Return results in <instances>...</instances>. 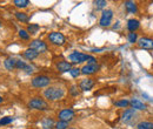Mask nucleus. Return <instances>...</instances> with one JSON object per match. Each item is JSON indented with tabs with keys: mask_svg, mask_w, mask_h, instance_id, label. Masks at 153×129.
<instances>
[{
	"mask_svg": "<svg viewBox=\"0 0 153 129\" xmlns=\"http://www.w3.org/2000/svg\"><path fill=\"white\" fill-rule=\"evenodd\" d=\"M57 69L61 73H66L72 69V65L71 62H67V61H60L57 63Z\"/></svg>",
	"mask_w": 153,
	"mask_h": 129,
	"instance_id": "nucleus-13",
	"label": "nucleus"
},
{
	"mask_svg": "<svg viewBox=\"0 0 153 129\" xmlns=\"http://www.w3.org/2000/svg\"><path fill=\"white\" fill-rule=\"evenodd\" d=\"M14 5L19 8H24V7H27V5H30V1L28 0H14L13 1Z\"/></svg>",
	"mask_w": 153,
	"mask_h": 129,
	"instance_id": "nucleus-23",
	"label": "nucleus"
},
{
	"mask_svg": "<svg viewBox=\"0 0 153 129\" xmlns=\"http://www.w3.org/2000/svg\"><path fill=\"white\" fill-rule=\"evenodd\" d=\"M80 73H81V69H79V68H72L70 71V74H71L72 77H78L80 75Z\"/></svg>",
	"mask_w": 153,
	"mask_h": 129,
	"instance_id": "nucleus-30",
	"label": "nucleus"
},
{
	"mask_svg": "<svg viewBox=\"0 0 153 129\" xmlns=\"http://www.w3.org/2000/svg\"><path fill=\"white\" fill-rule=\"evenodd\" d=\"M37 56H38V53L34 52V51H32V49H30V48L24 52V57L27 59V60H31V61H32V60H34Z\"/></svg>",
	"mask_w": 153,
	"mask_h": 129,
	"instance_id": "nucleus-19",
	"label": "nucleus"
},
{
	"mask_svg": "<svg viewBox=\"0 0 153 129\" xmlns=\"http://www.w3.org/2000/svg\"><path fill=\"white\" fill-rule=\"evenodd\" d=\"M70 94L72 95V96H78L79 95V91H78V86L76 85H73L71 88H70Z\"/></svg>",
	"mask_w": 153,
	"mask_h": 129,
	"instance_id": "nucleus-31",
	"label": "nucleus"
},
{
	"mask_svg": "<svg viewBox=\"0 0 153 129\" xmlns=\"http://www.w3.org/2000/svg\"><path fill=\"white\" fill-rule=\"evenodd\" d=\"M125 8L130 13H137L138 12V6L134 1H126L125 2Z\"/></svg>",
	"mask_w": 153,
	"mask_h": 129,
	"instance_id": "nucleus-17",
	"label": "nucleus"
},
{
	"mask_svg": "<svg viewBox=\"0 0 153 129\" xmlns=\"http://www.w3.org/2000/svg\"><path fill=\"white\" fill-rule=\"evenodd\" d=\"M114 105L117 107H123V108H126V107H128L130 106V101H127V100H120V101H115Z\"/></svg>",
	"mask_w": 153,
	"mask_h": 129,
	"instance_id": "nucleus-24",
	"label": "nucleus"
},
{
	"mask_svg": "<svg viewBox=\"0 0 153 129\" xmlns=\"http://www.w3.org/2000/svg\"><path fill=\"white\" fill-rule=\"evenodd\" d=\"M134 115H135V109H133V108H128V109H126V111L123 113V115H121V120H123V122L128 123V122L134 117Z\"/></svg>",
	"mask_w": 153,
	"mask_h": 129,
	"instance_id": "nucleus-12",
	"label": "nucleus"
},
{
	"mask_svg": "<svg viewBox=\"0 0 153 129\" xmlns=\"http://www.w3.org/2000/svg\"><path fill=\"white\" fill-rule=\"evenodd\" d=\"M130 105L132 106L133 109H139V111L146 109V105H144V103H143L140 100H138V99H132V100L130 101Z\"/></svg>",
	"mask_w": 153,
	"mask_h": 129,
	"instance_id": "nucleus-15",
	"label": "nucleus"
},
{
	"mask_svg": "<svg viewBox=\"0 0 153 129\" xmlns=\"http://www.w3.org/2000/svg\"><path fill=\"white\" fill-rule=\"evenodd\" d=\"M51 83V79L46 75H38L36 77H33L32 80V86L33 87H37V88H42V87H46Z\"/></svg>",
	"mask_w": 153,
	"mask_h": 129,
	"instance_id": "nucleus-3",
	"label": "nucleus"
},
{
	"mask_svg": "<svg viewBox=\"0 0 153 129\" xmlns=\"http://www.w3.org/2000/svg\"><path fill=\"white\" fill-rule=\"evenodd\" d=\"M86 59H87V54H82L80 52H73L70 55V60L73 63H81V62L86 61Z\"/></svg>",
	"mask_w": 153,
	"mask_h": 129,
	"instance_id": "nucleus-11",
	"label": "nucleus"
},
{
	"mask_svg": "<svg viewBox=\"0 0 153 129\" xmlns=\"http://www.w3.org/2000/svg\"><path fill=\"white\" fill-rule=\"evenodd\" d=\"M48 39L50 41L53 43V45H57V46H61L65 43V37L59 33V32H52L48 34Z\"/></svg>",
	"mask_w": 153,
	"mask_h": 129,
	"instance_id": "nucleus-7",
	"label": "nucleus"
},
{
	"mask_svg": "<svg viewBox=\"0 0 153 129\" xmlns=\"http://www.w3.org/2000/svg\"><path fill=\"white\" fill-rule=\"evenodd\" d=\"M41 127H42V129H53L54 127H56V123H54V121H53L52 119L46 117V119L42 120V122H41Z\"/></svg>",
	"mask_w": 153,
	"mask_h": 129,
	"instance_id": "nucleus-16",
	"label": "nucleus"
},
{
	"mask_svg": "<svg viewBox=\"0 0 153 129\" xmlns=\"http://www.w3.org/2000/svg\"><path fill=\"white\" fill-rule=\"evenodd\" d=\"M39 29H40V27H39V25H37V24H31V25H28V27H27L28 34H37Z\"/></svg>",
	"mask_w": 153,
	"mask_h": 129,
	"instance_id": "nucleus-21",
	"label": "nucleus"
},
{
	"mask_svg": "<svg viewBox=\"0 0 153 129\" xmlns=\"http://www.w3.org/2000/svg\"><path fill=\"white\" fill-rule=\"evenodd\" d=\"M16 18L18 19L19 21H21V22H27L30 20L28 15L26 13H24V12H16Z\"/></svg>",
	"mask_w": 153,
	"mask_h": 129,
	"instance_id": "nucleus-22",
	"label": "nucleus"
},
{
	"mask_svg": "<svg viewBox=\"0 0 153 129\" xmlns=\"http://www.w3.org/2000/svg\"><path fill=\"white\" fill-rule=\"evenodd\" d=\"M93 86H94V81H93L92 79H84V80H81L80 83H79V88H80L81 91H84V92L91 91V89L93 88Z\"/></svg>",
	"mask_w": 153,
	"mask_h": 129,
	"instance_id": "nucleus-10",
	"label": "nucleus"
},
{
	"mask_svg": "<svg viewBox=\"0 0 153 129\" xmlns=\"http://www.w3.org/2000/svg\"><path fill=\"white\" fill-rule=\"evenodd\" d=\"M13 122V117L11 116H6V117H2L0 120V126H5V125H10Z\"/></svg>",
	"mask_w": 153,
	"mask_h": 129,
	"instance_id": "nucleus-26",
	"label": "nucleus"
},
{
	"mask_svg": "<svg viewBox=\"0 0 153 129\" xmlns=\"http://www.w3.org/2000/svg\"><path fill=\"white\" fill-rule=\"evenodd\" d=\"M19 37L21 38V39H24V40H28V39H30V34H28V32H27L26 29H20Z\"/></svg>",
	"mask_w": 153,
	"mask_h": 129,
	"instance_id": "nucleus-28",
	"label": "nucleus"
},
{
	"mask_svg": "<svg viewBox=\"0 0 153 129\" xmlns=\"http://www.w3.org/2000/svg\"><path fill=\"white\" fill-rule=\"evenodd\" d=\"M112 18H113V11L112 10H105L101 14V18H100V26L102 27H107L111 25V21H112Z\"/></svg>",
	"mask_w": 153,
	"mask_h": 129,
	"instance_id": "nucleus-4",
	"label": "nucleus"
},
{
	"mask_svg": "<svg viewBox=\"0 0 153 129\" xmlns=\"http://www.w3.org/2000/svg\"><path fill=\"white\" fill-rule=\"evenodd\" d=\"M99 71V66L98 63H87L81 68V74L84 75H91L94 74Z\"/></svg>",
	"mask_w": 153,
	"mask_h": 129,
	"instance_id": "nucleus-9",
	"label": "nucleus"
},
{
	"mask_svg": "<svg viewBox=\"0 0 153 129\" xmlns=\"http://www.w3.org/2000/svg\"><path fill=\"white\" fill-rule=\"evenodd\" d=\"M65 95V91L61 88V87H58V86H52V87H48L44 91V96L48 100V101H57L60 100L62 96Z\"/></svg>",
	"mask_w": 153,
	"mask_h": 129,
	"instance_id": "nucleus-1",
	"label": "nucleus"
},
{
	"mask_svg": "<svg viewBox=\"0 0 153 129\" xmlns=\"http://www.w3.org/2000/svg\"><path fill=\"white\" fill-rule=\"evenodd\" d=\"M74 117V111L72 109H62V111L59 113V120L60 121H66V122H70L71 120H73Z\"/></svg>",
	"mask_w": 153,
	"mask_h": 129,
	"instance_id": "nucleus-8",
	"label": "nucleus"
},
{
	"mask_svg": "<svg viewBox=\"0 0 153 129\" xmlns=\"http://www.w3.org/2000/svg\"><path fill=\"white\" fill-rule=\"evenodd\" d=\"M137 45L139 48L141 49H146V51H152L153 49V39L151 38H140L137 41Z\"/></svg>",
	"mask_w": 153,
	"mask_h": 129,
	"instance_id": "nucleus-6",
	"label": "nucleus"
},
{
	"mask_svg": "<svg viewBox=\"0 0 153 129\" xmlns=\"http://www.w3.org/2000/svg\"><path fill=\"white\" fill-rule=\"evenodd\" d=\"M30 49L37 52L39 54V53L46 52V51H47V46H46V43H45L44 41H41V40H33V41L30 43Z\"/></svg>",
	"mask_w": 153,
	"mask_h": 129,
	"instance_id": "nucleus-5",
	"label": "nucleus"
},
{
	"mask_svg": "<svg viewBox=\"0 0 153 129\" xmlns=\"http://www.w3.org/2000/svg\"><path fill=\"white\" fill-rule=\"evenodd\" d=\"M26 66H27V65H26L24 61H21V60H17V65H16V68H18V69H21V71H25Z\"/></svg>",
	"mask_w": 153,
	"mask_h": 129,
	"instance_id": "nucleus-29",
	"label": "nucleus"
},
{
	"mask_svg": "<svg viewBox=\"0 0 153 129\" xmlns=\"http://www.w3.org/2000/svg\"><path fill=\"white\" fill-rule=\"evenodd\" d=\"M127 39H128V42L134 43V42H137V41H138V35H137V33H135V32H134V33H128Z\"/></svg>",
	"mask_w": 153,
	"mask_h": 129,
	"instance_id": "nucleus-27",
	"label": "nucleus"
},
{
	"mask_svg": "<svg viewBox=\"0 0 153 129\" xmlns=\"http://www.w3.org/2000/svg\"><path fill=\"white\" fill-rule=\"evenodd\" d=\"M94 5L97 6V8H102L107 5V2L105 0H98V1H94Z\"/></svg>",
	"mask_w": 153,
	"mask_h": 129,
	"instance_id": "nucleus-32",
	"label": "nucleus"
},
{
	"mask_svg": "<svg viewBox=\"0 0 153 129\" xmlns=\"http://www.w3.org/2000/svg\"><path fill=\"white\" fill-rule=\"evenodd\" d=\"M139 26H140V22H139V20H137V19H130V20L127 21V29H128L131 33H134V32L139 28Z\"/></svg>",
	"mask_w": 153,
	"mask_h": 129,
	"instance_id": "nucleus-14",
	"label": "nucleus"
},
{
	"mask_svg": "<svg viewBox=\"0 0 153 129\" xmlns=\"http://www.w3.org/2000/svg\"><path fill=\"white\" fill-rule=\"evenodd\" d=\"M4 65H5V67H6L8 71H12V69L16 68L17 60H14V59H12V57H8V59H6V60L4 61Z\"/></svg>",
	"mask_w": 153,
	"mask_h": 129,
	"instance_id": "nucleus-18",
	"label": "nucleus"
},
{
	"mask_svg": "<svg viewBox=\"0 0 153 129\" xmlns=\"http://www.w3.org/2000/svg\"><path fill=\"white\" fill-rule=\"evenodd\" d=\"M56 129H67L68 128V122H66V121H58L57 123H56Z\"/></svg>",
	"mask_w": 153,
	"mask_h": 129,
	"instance_id": "nucleus-25",
	"label": "nucleus"
},
{
	"mask_svg": "<svg viewBox=\"0 0 153 129\" xmlns=\"http://www.w3.org/2000/svg\"><path fill=\"white\" fill-rule=\"evenodd\" d=\"M2 102V96H0V103Z\"/></svg>",
	"mask_w": 153,
	"mask_h": 129,
	"instance_id": "nucleus-33",
	"label": "nucleus"
},
{
	"mask_svg": "<svg viewBox=\"0 0 153 129\" xmlns=\"http://www.w3.org/2000/svg\"><path fill=\"white\" fill-rule=\"evenodd\" d=\"M70 129H76V128H70Z\"/></svg>",
	"mask_w": 153,
	"mask_h": 129,
	"instance_id": "nucleus-34",
	"label": "nucleus"
},
{
	"mask_svg": "<svg viewBox=\"0 0 153 129\" xmlns=\"http://www.w3.org/2000/svg\"><path fill=\"white\" fill-rule=\"evenodd\" d=\"M137 129H153V122L150 121H141L138 123Z\"/></svg>",
	"mask_w": 153,
	"mask_h": 129,
	"instance_id": "nucleus-20",
	"label": "nucleus"
},
{
	"mask_svg": "<svg viewBox=\"0 0 153 129\" xmlns=\"http://www.w3.org/2000/svg\"><path fill=\"white\" fill-rule=\"evenodd\" d=\"M0 26H1V24H0Z\"/></svg>",
	"mask_w": 153,
	"mask_h": 129,
	"instance_id": "nucleus-35",
	"label": "nucleus"
},
{
	"mask_svg": "<svg viewBox=\"0 0 153 129\" xmlns=\"http://www.w3.org/2000/svg\"><path fill=\"white\" fill-rule=\"evenodd\" d=\"M28 107L31 109H37V111H46L48 109V103L40 99V97H33L30 102H28Z\"/></svg>",
	"mask_w": 153,
	"mask_h": 129,
	"instance_id": "nucleus-2",
	"label": "nucleus"
}]
</instances>
